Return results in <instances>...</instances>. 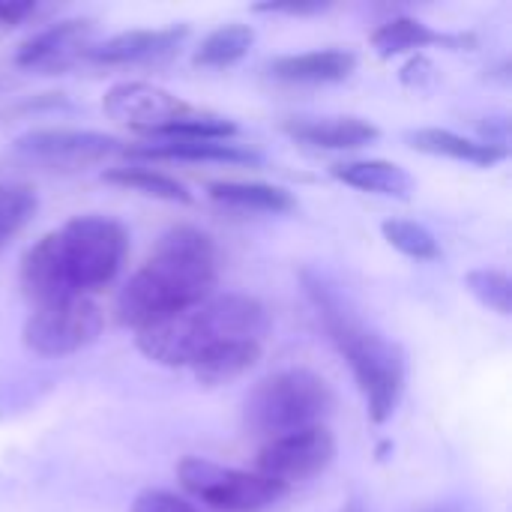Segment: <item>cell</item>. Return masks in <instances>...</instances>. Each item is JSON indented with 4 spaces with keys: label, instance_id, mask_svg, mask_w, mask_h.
<instances>
[{
    "label": "cell",
    "instance_id": "30bf717a",
    "mask_svg": "<svg viewBox=\"0 0 512 512\" xmlns=\"http://www.w3.org/2000/svg\"><path fill=\"white\" fill-rule=\"evenodd\" d=\"M102 111L138 132H159L168 123H177L195 111V105L177 99L165 87H156L150 81H120L102 96Z\"/></svg>",
    "mask_w": 512,
    "mask_h": 512
},
{
    "label": "cell",
    "instance_id": "d6986e66",
    "mask_svg": "<svg viewBox=\"0 0 512 512\" xmlns=\"http://www.w3.org/2000/svg\"><path fill=\"white\" fill-rule=\"evenodd\" d=\"M207 195L228 207V210H243V213H270L282 216L297 210V198L273 183H258V180H216L207 186Z\"/></svg>",
    "mask_w": 512,
    "mask_h": 512
},
{
    "label": "cell",
    "instance_id": "603a6c76",
    "mask_svg": "<svg viewBox=\"0 0 512 512\" xmlns=\"http://www.w3.org/2000/svg\"><path fill=\"white\" fill-rule=\"evenodd\" d=\"M39 198L24 183H0V249L15 240L36 216Z\"/></svg>",
    "mask_w": 512,
    "mask_h": 512
},
{
    "label": "cell",
    "instance_id": "83f0119b",
    "mask_svg": "<svg viewBox=\"0 0 512 512\" xmlns=\"http://www.w3.org/2000/svg\"><path fill=\"white\" fill-rule=\"evenodd\" d=\"M420 512H480L477 510V504H471V501H444V504H435V507H426V510Z\"/></svg>",
    "mask_w": 512,
    "mask_h": 512
},
{
    "label": "cell",
    "instance_id": "ffe728a7",
    "mask_svg": "<svg viewBox=\"0 0 512 512\" xmlns=\"http://www.w3.org/2000/svg\"><path fill=\"white\" fill-rule=\"evenodd\" d=\"M372 45L381 57H393V54H405V51H420V48H429V45H447V48H468L474 45V36H450V33H441V30H432L429 24L417 21V18H408V15H399V18H390L384 21L375 33H372Z\"/></svg>",
    "mask_w": 512,
    "mask_h": 512
},
{
    "label": "cell",
    "instance_id": "cb8c5ba5",
    "mask_svg": "<svg viewBox=\"0 0 512 512\" xmlns=\"http://www.w3.org/2000/svg\"><path fill=\"white\" fill-rule=\"evenodd\" d=\"M381 234L384 240L399 249L402 255L414 258V261H438L441 258V243L438 237L420 225V222H411V219H387L381 225Z\"/></svg>",
    "mask_w": 512,
    "mask_h": 512
},
{
    "label": "cell",
    "instance_id": "9c48e42d",
    "mask_svg": "<svg viewBox=\"0 0 512 512\" xmlns=\"http://www.w3.org/2000/svg\"><path fill=\"white\" fill-rule=\"evenodd\" d=\"M333 459H336L333 432L327 426H312L267 441L255 456V474L291 489L294 483L324 474L333 465Z\"/></svg>",
    "mask_w": 512,
    "mask_h": 512
},
{
    "label": "cell",
    "instance_id": "8fae6325",
    "mask_svg": "<svg viewBox=\"0 0 512 512\" xmlns=\"http://www.w3.org/2000/svg\"><path fill=\"white\" fill-rule=\"evenodd\" d=\"M90 36H93V24L84 18L57 21L24 39L15 51V63L30 72H60L75 60L87 57Z\"/></svg>",
    "mask_w": 512,
    "mask_h": 512
},
{
    "label": "cell",
    "instance_id": "52a82bcc",
    "mask_svg": "<svg viewBox=\"0 0 512 512\" xmlns=\"http://www.w3.org/2000/svg\"><path fill=\"white\" fill-rule=\"evenodd\" d=\"M102 324V309L90 297H69L36 306L21 327V342L36 357H69L93 345Z\"/></svg>",
    "mask_w": 512,
    "mask_h": 512
},
{
    "label": "cell",
    "instance_id": "277c9868",
    "mask_svg": "<svg viewBox=\"0 0 512 512\" xmlns=\"http://www.w3.org/2000/svg\"><path fill=\"white\" fill-rule=\"evenodd\" d=\"M333 408H336V396L318 372L285 369L264 378L246 396L243 426L246 432L273 441L291 432L324 426Z\"/></svg>",
    "mask_w": 512,
    "mask_h": 512
},
{
    "label": "cell",
    "instance_id": "484cf974",
    "mask_svg": "<svg viewBox=\"0 0 512 512\" xmlns=\"http://www.w3.org/2000/svg\"><path fill=\"white\" fill-rule=\"evenodd\" d=\"M132 512H204L195 507L192 501L168 492V489H144L135 495L132 501Z\"/></svg>",
    "mask_w": 512,
    "mask_h": 512
},
{
    "label": "cell",
    "instance_id": "44dd1931",
    "mask_svg": "<svg viewBox=\"0 0 512 512\" xmlns=\"http://www.w3.org/2000/svg\"><path fill=\"white\" fill-rule=\"evenodd\" d=\"M102 180L120 189H132L141 192L147 198L156 201H168V204H192V192L171 174L147 168V165H117L102 171Z\"/></svg>",
    "mask_w": 512,
    "mask_h": 512
},
{
    "label": "cell",
    "instance_id": "7c38bea8",
    "mask_svg": "<svg viewBox=\"0 0 512 512\" xmlns=\"http://www.w3.org/2000/svg\"><path fill=\"white\" fill-rule=\"evenodd\" d=\"M189 27H156V30H123L99 45H90L87 60L105 63V66H141V63H159L180 51L186 42Z\"/></svg>",
    "mask_w": 512,
    "mask_h": 512
},
{
    "label": "cell",
    "instance_id": "2e32d148",
    "mask_svg": "<svg viewBox=\"0 0 512 512\" xmlns=\"http://www.w3.org/2000/svg\"><path fill=\"white\" fill-rule=\"evenodd\" d=\"M261 360V342L255 339H225L210 345L189 366L195 381L204 387H222L243 378Z\"/></svg>",
    "mask_w": 512,
    "mask_h": 512
},
{
    "label": "cell",
    "instance_id": "5b68a950",
    "mask_svg": "<svg viewBox=\"0 0 512 512\" xmlns=\"http://www.w3.org/2000/svg\"><path fill=\"white\" fill-rule=\"evenodd\" d=\"M51 234L57 264L72 297H87L90 291L114 282L129 255V231L111 216H75Z\"/></svg>",
    "mask_w": 512,
    "mask_h": 512
},
{
    "label": "cell",
    "instance_id": "5bb4252c",
    "mask_svg": "<svg viewBox=\"0 0 512 512\" xmlns=\"http://www.w3.org/2000/svg\"><path fill=\"white\" fill-rule=\"evenodd\" d=\"M357 69V54L348 48H321L303 54H285L267 63V75L282 84H339Z\"/></svg>",
    "mask_w": 512,
    "mask_h": 512
},
{
    "label": "cell",
    "instance_id": "3957f363",
    "mask_svg": "<svg viewBox=\"0 0 512 512\" xmlns=\"http://www.w3.org/2000/svg\"><path fill=\"white\" fill-rule=\"evenodd\" d=\"M270 330L267 306L249 294L207 297L204 303L138 330V351L159 366H192L201 351L225 339L261 342Z\"/></svg>",
    "mask_w": 512,
    "mask_h": 512
},
{
    "label": "cell",
    "instance_id": "ba28073f",
    "mask_svg": "<svg viewBox=\"0 0 512 512\" xmlns=\"http://www.w3.org/2000/svg\"><path fill=\"white\" fill-rule=\"evenodd\" d=\"M123 144L114 135L96 129H30L15 138V153L33 165L54 171H75L120 153Z\"/></svg>",
    "mask_w": 512,
    "mask_h": 512
},
{
    "label": "cell",
    "instance_id": "f1b7e54d",
    "mask_svg": "<svg viewBox=\"0 0 512 512\" xmlns=\"http://www.w3.org/2000/svg\"><path fill=\"white\" fill-rule=\"evenodd\" d=\"M339 512H366V510H363V507H360V504H348V507H345V510H339Z\"/></svg>",
    "mask_w": 512,
    "mask_h": 512
},
{
    "label": "cell",
    "instance_id": "4fadbf2b",
    "mask_svg": "<svg viewBox=\"0 0 512 512\" xmlns=\"http://www.w3.org/2000/svg\"><path fill=\"white\" fill-rule=\"evenodd\" d=\"M282 132L318 150H357L381 138V129L363 117H285Z\"/></svg>",
    "mask_w": 512,
    "mask_h": 512
},
{
    "label": "cell",
    "instance_id": "ac0fdd59",
    "mask_svg": "<svg viewBox=\"0 0 512 512\" xmlns=\"http://www.w3.org/2000/svg\"><path fill=\"white\" fill-rule=\"evenodd\" d=\"M330 174L360 192H372V195H387V198H399L408 201L414 192V180L411 174L387 159H354V162H339L330 168Z\"/></svg>",
    "mask_w": 512,
    "mask_h": 512
},
{
    "label": "cell",
    "instance_id": "e0dca14e",
    "mask_svg": "<svg viewBox=\"0 0 512 512\" xmlns=\"http://www.w3.org/2000/svg\"><path fill=\"white\" fill-rule=\"evenodd\" d=\"M408 144L420 153L429 156H444L453 162H468V165H480V168H492L501 159H507V147H495L486 141H474L465 138L453 129H438V126H426V129H414L408 132Z\"/></svg>",
    "mask_w": 512,
    "mask_h": 512
},
{
    "label": "cell",
    "instance_id": "4316f807",
    "mask_svg": "<svg viewBox=\"0 0 512 512\" xmlns=\"http://www.w3.org/2000/svg\"><path fill=\"white\" fill-rule=\"evenodd\" d=\"M255 12H270V15H321V12H327L330 9V3H321V0H315V3H255L252 6Z\"/></svg>",
    "mask_w": 512,
    "mask_h": 512
},
{
    "label": "cell",
    "instance_id": "8992f818",
    "mask_svg": "<svg viewBox=\"0 0 512 512\" xmlns=\"http://www.w3.org/2000/svg\"><path fill=\"white\" fill-rule=\"evenodd\" d=\"M177 477L195 501L219 512H261L288 495V486L276 480H267L255 471L249 474L240 468H225L198 456H186L177 465Z\"/></svg>",
    "mask_w": 512,
    "mask_h": 512
},
{
    "label": "cell",
    "instance_id": "d4e9b609",
    "mask_svg": "<svg viewBox=\"0 0 512 512\" xmlns=\"http://www.w3.org/2000/svg\"><path fill=\"white\" fill-rule=\"evenodd\" d=\"M465 285L486 309H492L504 318L512 312V282L507 273L492 270V267H480V270H471L465 276Z\"/></svg>",
    "mask_w": 512,
    "mask_h": 512
},
{
    "label": "cell",
    "instance_id": "6da1fadb",
    "mask_svg": "<svg viewBox=\"0 0 512 512\" xmlns=\"http://www.w3.org/2000/svg\"><path fill=\"white\" fill-rule=\"evenodd\" d=\"M219 276L216 243L210 234L192 225L165 231L141 264V270L123 285L117 297V321L135 333L204 303Z\"/></svg>",
    "mask_w": 512,
    "mask_h": 512
},
{
    "label": "cell",
    "instance_id": "9a60e30c",
    "mask_svg": "<svg viewBox=\"0 0 512 512\" xmlns=\"http://www.w3.org/2000/svg\"><path fill=\"white\" fill-rule=\"evenodd\" d=\"M132 159H177V162H225V165H261V156L234 141H150L126 147Z\"/></svg>",
    "mask_w": 512,
    "mask_h": 512
},
{
    "label": "cell",
    "instance_id": "7402d4cb",
    "mask_svg": "<svg viewBox=\"0 0 512 512\" xmlns=\"http://www.w3.org/2000/svg\"><path fill=\"white\" fill-rule=\"evenodd\" d=\"M252 42H255V30L249 24H237V21L222 24L201 39V45L192 54V63L201 69H228L249 54Z\"/></svg>",
    "mask_w": 512,
    "mask_h": 512
},
{
    "label": "cell",
    "instance_id": "7a4b0ae2",
    "mask_svg": "<svg viewBox=\"0 0 512 512\" xmlns=\"http://www.w3.org/2000/svg\"><path fill=\"white\" fill-rule=\"evenodd\" d=\"M300 282L333 348L351 366L357 390L366 399L369 420L384 426L396 414L402 393H405V381H408L405 351L396 342H390L384 333H378L372 324H366L360 312L354 309V303L321 270H312V267L300 270Z\"/></svg>",
    "mask_w": 512,
    "mask_h": 512
}]
</instances>
